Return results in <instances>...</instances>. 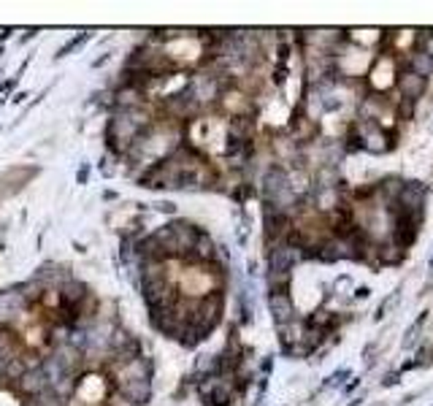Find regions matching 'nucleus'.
Returning a JSON list of instances; mask_svg holds the SVG:
<instances>
[{"label":"nucleus","instance_id":"0eeeda50","mask_svg":"<svg viewBox=\"0 0 433 406\" xmlns=\"http://www.w3.org/2000/svg\"><path fill=\"white\" fill-rule=\"evenodd\" d=\"M398 301H401V290H395V293H390L388 298L382 301V306L377 309V315H374V322H379V319H385V317H388V309H390V306H395Z\"/></svg>","mask_w":433,"mask_h":406},{"label":"nucleus","instance_id":"6e6552de","mask_svg":"<svg viewBox=\"0 0 433 406\" xmlns=\"http://www.w3.org/2000/svg\"><path fill=\"white\" fill-rule=\"evenodd\" d=\"M346 376H349V371H346V368H339L336 374H331V376L325 379V387H342L346 382Z\"/></svg>","mask_w":433,"mask_h":406},{"label":"nucleus","instance_id":"7ed1b4c3","mask_svg":"<svg viewBox=\"0 0 433 406\" xmlns=\"http://www.w3.org/2000/svg\"><path fill=\"white\" fill-rule=\"evenodd\" d=\"M392 87H395V92L401 95V100H412V103H417V100L425 95V90H428V79H423V76L412 74L409 68H403V71L395 74Z\"/></svg>","mask_w":433,"mask_h":406},{"label":"nucleus","instance_id":"423d86ee","mask_svg":"<svg viewBox=\"0 0 433 406\" xmlns=\"http://www.w3.org/2000/svg\"><path fill=\"white\" fill-rule=\"evenodd\" d=\"M428 315H431V312H423V315L406 328V333H403V339H401V347H403V350H412V347L420 341V333H423V325L428 322Z\"/></svg>","mask_w":433,"mask_h":406},{"label":"nucleus","instance_id":"f03ea898","mask_svg":"<svg viewBox=\"0 0 433 406\" xmlns=\"http://www.w3.org/2000/svg\"><path fill=\"white\" fill-rule=\"evenodd\" d=\"M265 304H268V312H271L276 330H285L290 322H296V306H293V298L287 290H268Z\"/></svg>","mask_w":433,"mask_h":406},{"label":"nucleus","instance_id":"9d476101","mask_svg":"<svg viewBox=\"0 0 433 406\" xmlns=\"http://www.w3.org/2000/svg\"><path fill=\"white\" fill-rule=\"evenodd\" d=\"M368 295H371V290H368V287H357V290H355V298H357V301H366Z\"/></svg>","mask_w":433,"mask_h":406},{"label":"nucleus","instance_id":"20e7f679","mask_svg":"<svg viewBox=\"0 0 433 406\" xmlns=\"http://www.w3.org/2000/svg\"><path fill=\"white\" fill-rule=\"evenodd\" d=\"M120 393L128 398L130 404L144 406L152 398V379H122Z\"/></svg>","mask_w":433,"mask_h":406},{"label":"nucleus","instance_id":"39448f33","mask_svg":"<svg viewBox=\"0 0 433 406\" xmlns=\"http://www.w3.org/2000/svg\"><path fill=\"white\" fill-rule=\"evenodd\" d=\"M406 68H409L412 74L423 76V79H431L433 76V57L428 54V52H423V49H414V52L409 54Z\"/></svg>","mask_w":433,"mask_h":406},{"label":"nucleus","instance_id":"f257e3e1","mask_svg":"<svg viewBox=\"0 0 433 406\" xmlns=\"http://www.w3.org/2000/svg\"><path fill=\"white\" fill-rule=\"evenodd\" d=\"M306 260V255H303V247L301 244H296L293 238H287V241H279V244H268V255H265V266L271 273H285V276H290L293 269Z\"/></svg>","mask_w":433,"mask_h":406},{"label":"nucleus","instance_id":"1a4fd4ad","mask_svg":"<svg viewBox=\"0 0 433 406\" xmlns=\"http://www.w3.org/2000/svg\"><path fill=\"white\" fill-rule=\"evenodd\" d=\"M401 382V374L398 371H390L388 376H385V382H382V387H392V385H398Z\"/></svg>","mask_w":433,"mask_h":406}]
</instances>
